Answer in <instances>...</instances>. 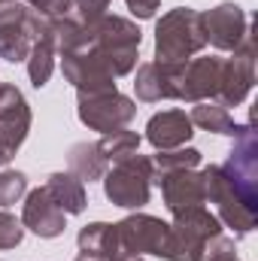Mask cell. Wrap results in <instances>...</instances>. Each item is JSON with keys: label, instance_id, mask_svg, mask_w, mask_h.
<instances>
[{"label": "cell", "instance_id": "6da1fadb", "mask_svg": "<svg viewBox=\"0 0 258 261\" xmlns=\"http://www.w3.org/2000/svg\"><path fill=\"white\" fill-rule=\"evenodd\" d=\"M82 40L107 61V67L113 70L116 79L134 73L137 58H140V43H143V34L134 21L104 12L94 21H85V37Z\"/></svg>", "mask_w": 258, "mask_h": 261}, {"label": "cell", "instance_id": "7a4b0ae2", "mask_svg": "<svg viewBox=\"0 0 258 261\" xmlns=\"http://www.w3.org/2000/svg\"><path fill=\"white\" fill-rule=\"evenodd\" d=\"M207 46L200 12L192 6H176L164 12L155 24V61L161 64H186Z\"/></svg>", "mask_w": 258, "mask_h": 261}, {"label": "cell", "instance_id": "3957f363", "mask_svg": "<svg viewBox=\"0 0 258 261\" xmlns=\"http://www.w3.org/2000/svg\"><path fill=\"white\" fill-rule=\"evenodd\" d=\"M203 176V192H207V200L216 203L219 210V222H225L228 228H234L240 237L249 234L258 225V200L246 197L222 170V164H210L200 170Z\"/></svg>", "mask_w": 258, "mask_h": 261}, {"label": "cell", "instance_id": "277c9868", "mask_svg": "<svg viewBox=\"0 0 258 261\" xmlns=\"http://www.w3.org/2000/svg\"><path fill=\"white\" fill-rule=\"evenodd\" d=\"M152 158L128 155L107 167L104 173V195L110 203L122 210H143L152 195Z\"/></svg>", "mask_w": 258, "mask_h": 261}, {"label": "cell", "instance_id": "5b68a950", "mask_svg": "<svg viewBox=\"0 0 258 261\" xmlns=\"http://www.w3.org/2000/svg\"><path fill=\"white\" fill-rule=\"evenodd\" d=\"M222 234L219 216H213L207 206H192L173 216L170 225V252L167 261H200L203 246Z\"/></svg>", "mask_w": 258, "mask_h": 261}, {"label": "cell", "instance_id": "8992f818", "mask_svg": "<svg viewBox=\"0 0 258 261\" xmlns=\"http://www.w3.org/2000/svg\"><path fill=\"white\" fill-rule=\"evenodd\" d=\"M43 28H46V18H40L31 6L3 3L0 6V58L9 64L28 61Z\"/></svg>", "mask_w": 258, "mask_h": 261}, {"label": "cell", "instance_id": "52a82bcc", "mask_svg": "<svg viewBox=\"0 0 258 261\" xmlns=\"http://www.w3.org/2000/svg\"><path fill=\"white\" fill-rule=\"evenodd\" d=\"M76 113H79V122L88 130H100V134H110V130H122L128 128L137 116V103L116 91H100V94H85V91H76Z\"/></svg>", "mask_w": 258, "mask_h": 261}, {"label": "cell", "instance_id": "ba28073f", "mask_svg": "<svg viewBox=\"0 0 258 261\" xmlns=\"http://www.w3.org/2000/svg\"><path fill=\"white\" fill-rule=\"evenodd\" d=\"M119 243L122 249L131 255H155V258L167 261L170 252V225L161 222L158 216H149V213H131L125 216L119 225Z\"/></svg>", "mask_w": 258, "mask_h": 261}, {"label": "cell", "instance_id": "9c48e42d", "mask_svg": "<svg viewBox=\"0 0 258 261\" xmlns=\"http://www.w3.org/2000/svg\"><path fill=\"white\" fill-rule=\"evenodd\" d=\"M222 70L225 58L216 55H203V58H189L186 64H179V82H176V100H216L222 91Z\"/></svg>", "mask_w": 258, "mask_h": 261}, {"label": "cell", "instance_id": "30bf717a", "mask_svg": "<svg viewBox=\"0 0 258 261\" xmlns=\"http://www.w3.org/2000/svg\"><path fill=\"white\" fill-rule=\"evenodd\" d=\"M200 24L207 43L219 52H237L249 37V18L237 3H219L210 12H200Z\"/></svg>", "mask_w": 258, "mask_h": 261}, {"label": "cell", "instance_id": "8fae6325", "mask_svg": "<svg viewBox=\"0 0 258 261\" xmlns=\"http://www.w3.org/2000/svg\"><path fill=\"white\" fill-rule=\"evenodd\" d=\"M252 85H255V43H252V37H246L243 46L237 52H231V58H225L222 91H219L216 103H222V107H240L249 97Z\"/></svg>", "mask_w": 258, "mask_h": 261}, {"label": "cell", "instance_id": "7c38bea8", "mask_svg": "<svg viewBox=\"0 0 258 261\" xmlns=\"http://www.w3.org/2000/svg\"><path fill=\"white\" fill-rule=\"evenodd\" d=\"M28 130H31V107L24 94L15 85L0 82V143L9 152V158H15V152L28 140Z\"/></svg>", "mask_w": 258, "mask_h": 261}, {"label": "cell", "instance_id": "4fadbf2b", "mask_svg": "<svg viewBox=\"0 0 258 261\" xmlns=\"http://www.w3.org/2000/svg\"><path fill=\"white\" fill-rule=\"evenodd\" d=\"M21 225L28 231H34L37 237L43 240H55L61 237L67 228V213L52 200V195L46 189H34L28 200H24V210H21Z\"/></svg>", "mask_w": 258, "mask_h": 261}, {"label": "cell", "instance_id": "5bb4252c", "mask_svg": "<svg viewBox=\"0 0 258 261\" xmlns=\"http://www.w3.org/2000/svg\"><path fill=\"white\" fill-rule=\"evenodd\" d=\"M152 182L161 186V197L164 206L176 216L183 210L192 206H203L207 203V192H203V176L197 170H173V173H161Z\"/></svg>", "mask_w": 258, "mask_h": 261}, {"label": "cell", "instance_id": "9a60e30c", "mask_svg": "<svg viewBox=\"0 0 258 261\" xmlns=\"http://www.w3.org/2000/svg\"><path fill=\"white\" fill-rule=\"evenodd\" d=\"M134 70H137V76H134V91H137V100H143V103L176 100L179 64L146 61V64H137Z\"/></svg>", "mask_w": 258, "mask_h": 261}, {"label": "cell", "instance_id": "2e32d148", "mask_svg": "<svg viewBox=\"0 0 258 261\" xmlns=\"http://www.w3.org/2000/svg\"><path fill=\"white\" fill-rule=\"evenodd\" d=\"M194 125L186 116V110H164L155 113L146 125V140L155 146V152H167V149H179L192 140Z\"/></svg>", "mask_w": 258, "mask_h": 261}, {"label": "cell", "instance_id": "e0dca14e", "mask_svg": "<svg viewBox=\"0 0 258 261\" xmlns=\"http://www.w3.org/2000/svg\"><path fill=\"white\" fill-rule=\"evenodd\" d=\"M79 243V252H91V255H100L104 261H116L125 255L122 243H119V231L116 225H107V222H91L79 231L76 237Z\"/></svg>", "mask_w": 258, "mask_h": 261}, {"label": "cell", "instance_id": "ac0fdd59", "mask_svg": "<svg viewBox=\"0 0 258 261\" xmlns=\"http://www.w3.org/2000/svg\"><path fill=\"white\" fill-rule=\"evenodd\" d=\"M52 200L64 210L67 216H79L82 210H85V203H88V195H85V182L79 179V176H73L70 170H61V173H52L49 176V182L43 186Z\"/></svg>", "mask_w": 258, "mask_h": 261}, {"label": "cell", "instance_id": "d6986e66", "mask_svg": "<svg viewBox=\"0 0 258 261\" xmlns=\"http://www.w3.org/2000/svg\"><path fill=\"white\" fill-rule=\"evenodd\" d=\"M55 55H58V49H55V34H52V24L46 21L43 34L37 37V43H34V49H31V55H28V76H31V85H34V88H43V85L49 82V76H52V70H55Z\"/></svg>", "mask_w": 258, "mask_h": 261}, {"label": "cell", "instance_id": "ffe728a7", "mask_svg": "<svg viewBox=\"0 0 258 261\" xmlns=\"http://www.w3.org/2000/svg\"><path fill=\"white\" fill-rule=\"evenodd\" d=\"M67 164H70V173L79 176L82 182L104 179V173H107V167H110V164L104 161L97 143H76V146H70V152H67Z\"/></svg>", "mask_w": 258, "mask_h": 261}, {"label": "cell", "instance_id": "44dd1931", "mask_svg": "<svg viewBox=\"0 0 258 261\" xmlns=\"http://www.w3.org/2000/svg\"><path fill=\"white\" fill-rule=\"evenodd\" d=\"M192 125H197L200 130H210V134H225V137H237L243 125H237L234 119H231V113H228V107H222V103H216V100H200V103H194L192 110Z\"/></svg>", "mask_w": 258, "mask_h": 261}, {"label": "cell", "instance_id": "7402d4cb", "mask_svg": "<svg viewBox=\"0 0 258 261\" xmlns=\"http://www.w3.org/2000/svg\"><path fill=\"white\" fill-rule=\"evenodd\" d=\"M140 143H143V137H140L137 130L122 128V130L104 134V140L97 143V149H100V155H104L107 164H116V161H122V158H128V155H137Z\"/></svg>", "mask_w": 258, "mask_h": 261}, {"label": "cell", "instance_id": "603a6c76", "mask_svg": "<svg viewBox=\"0 0 258 261\" xmlns=\"http://www.w3.org/2000/svg\"><path fill=\"white\" fill-rule=\"evenodd\" d=\"M200 164V152L192 146H179V149H167L152 155V176L161 173H173V170H194Z\"/></svg>", "mask_w": 258, "mask_h": 261}, {"label": "cell", "instance_id": "cb8c5ba5", "mask_svg": "<svg viewBox=\"0 0 258 261\" xmlns=\"http://www.w3.org/2000/svg\"><path fill=\"white\" fill-rule=\"evenodd\" d=\"M24 192H28V176L21 170H3L0 173V210L21 200Z\"/></svg>", "mask_w": 258, "mask_h": 261}, {"label": "cell", "instance_id": "d4e9b609", "mask_svg": "<svg viewBox=\"0 0 258 261\" xmlns=\"http://www.w3.org/2000/svg\"><path fill=\"white\" fill-rule=\"evenodd\" d=\"M21 237H24V225L12 213L0 210V249H15Z\"/></svg>", "mask_w": 258, "mask_h": 261}, {"label": "cell", "instance_id": "484cf974", "mask_svg": "<svg viewBox=\"0 0 258 261\" xmlns=\"http://www.w3.org/2000/svg\"><path fill=\"white\" fill-rule=\"evenodd\" d=\"M200 261H240L234 252V240L225 237V234H216L207 246H203V255Z\"/></svg>", "mask_w": 258, "mask_h": 261}, {"label": "cell", "instance_id": "4316f807", "mask_svg": "<svg viewBox=\"0 0 258 261\" xmlns=\"http://www.w3.org/2000/svg\"><path fill=\"white\" fill-rule=\"evenodd\" d=\"M24 6H31L40 18L52 21V18H61L73 9V0H24Z\"/></svg>", "mask_w": 258, "mask_h": 261}, {"label": "cell", "instance_id": "83f0119b", "mask_svg": "<svg viewBox=\"0 0 258 261\" xmlns=\"http://www.w3.org/2000/svg\"><path fill=\"white\" fill-rule=\"evenodd\" d=\"M110 9V0H73V12L82 21H94Z\"/></svg>", "mask_w": 258, "mask_h": 261}, {"label": "cell", "instance_id": "f1b7e54d", "mask_svg": "<svg viewBox=\"0 0 258 261\" xmlns=\"http://www.w3.org/2000/svg\"><path fill=\"white\" fill-rule=\"evenodd\" d=\"M125 3H128V9L137 15V18H155L161 0H125Z\"/></svg>", "mask_w": 258, "mask_h": 261}, {"label": "cell", "instance_id": "f546056e", "mask_svg": "<svg viewBox=\"0 0 258 261\" xmlns=\"http://www.w3.org/2000/svg\"><path fill=\"white\" fill-rule=\"evenodd\" d=\"M76 261H104V258H100V255H91V252H79Z\"/></svg>", "mask_w": 258, "mask_h": 261}, {"label": "cell", "instance_id": "4dcf8cb0", "mask_svg": "<svg viewBox=\"0 0 258 261\" xmlns=\"http://www.w3.org/2000/svg\"><path fill=\"white\" fill-rule=\"evenodd\" d=\"M116 261H146V258H143V255H131V252H125L122 258H116Z\"/></svg>", "mask_w": 258, "mask_h": 261}, {"label": "cell", "instance_id": "1f68e13d", "mask_svg": "<svg viewBox=\"0 0 258 261\" xmlns=\"http://www.w3.org/2000/svg\"><path fill=\"white\" fill-rule=\"evenodd\" d=\"M6 161H9V152H6V149H3V143H0V167H3Z\"/></svg>", "mask_w": 258, "mask_h": 261}, {"label": "cell", "instance_id": "d6a6232c", "mask_svg": "<svg viewBox=\"0 0 258 261\" xmlns=\"http://www.w3.org/2000/svg\"><path fill=\"white\" fill-rule=\"evenodd\" d=\"M3 3H12V0H0V6H3Z\"/></svg>", "mask_w": 258, "mask_h": 261}]
</instances>
